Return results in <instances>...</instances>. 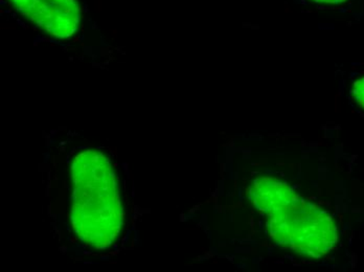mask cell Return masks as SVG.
Wrapping results in <instances>:
<instances>
[{"instance_id": "obj_1", "label": "cell", "mask_w": 364, "mask_h": 272, "mask_svg": "<svg viewBox=\"0 0 364 272\" xmlns=\"http://www.w3.org/2000/svg\"><path fill=\"white\" fill-rule=\"evenodd\" d=\"M70 220L77 238L99 251L119 238L124 209L119 181L109 158L97 150H84L72 163Z\"/></svg>"}, {"instance_id": "obj_2", "label": "cell", "mask_w": 364, "mask_h": 272, "mask_svg": "<svg viewBox=\"0 0 364 272\" xmlns=\"http://www.w3.org/2000/svg\"><path fill=\"white\" fill-rule=\"evenodd\" d=\"M353 101L364 109V77L355 80L350 89Z\"/></svg>"}, {"instance_id": "obj_3", "label": "cell", "mask_w": 364, "mask_h": 272, "mask_svg": "<svg viewBox=\"0 0 364 272\" xmlns=\"http://www.w3.org/2000/svg\"><path fill=\"white\" fill-rule=\"evenodd\" d=\"M303 1L318 8H334V6H343L348 0H303Z\"/></svg>"}]
</instances>
